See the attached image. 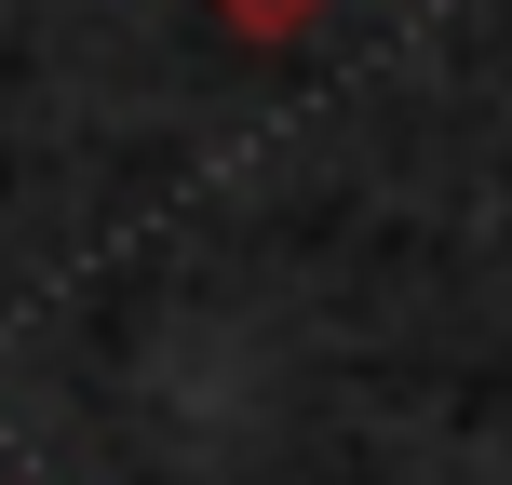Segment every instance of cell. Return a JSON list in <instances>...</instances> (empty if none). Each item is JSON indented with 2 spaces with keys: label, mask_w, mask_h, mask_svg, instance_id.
Listing matches in <instances>:
<instances>
[{
  "label": "cell",
  "mask_w": 512,
  "mask_h": 485,
  "mask_svg": "<svg viewBox=\"0 0 512 485\" xmlns=\"http://www.w3.org/2000/svg\"><path fill=\"white\" fill-rule=\"evenodd\" d=\"M216 14H230V27H243V41H297V27H310V14H324V0H216Z\"/></svg>",
  "instance_id": "1"
}]
</instances>
